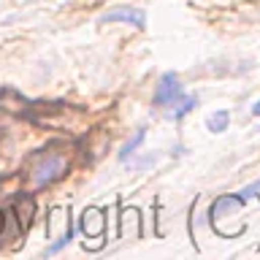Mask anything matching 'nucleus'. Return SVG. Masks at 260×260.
<instances>
[{"mask_svg": "<svg viewBox=\"0 0 260 260\" xmlns=\"http://www.w3.org/2000/svg\"><path fill=\"white\" fill-rule=\"evenodd\" d=\"M65 171H68V154L60 152V149H46L32 160L27 174H30V184L36 187V190H41V187H49V184H54L57 179H62Z\"/></svg>", "mask_w": 260, "mask_h": 260, "instance_id": "f257e3e1", "label": "nucleus"}, {"mask_svg": "<svg viewBox=\"0 0 260 260\" xmlns=\"http://www.w3.org/2000/svg\"><path fill=\"white\" fill-rule=\"evenodd\" d=\"M182 84H179V76L174 71H166L157 81V89L152 95V103L154 106H174L179 98H182Z\"/></svg>", "mask_w": 260, "mask_h": 260, "instance_id": "f03ea898", "label": "nucleus"}, {"mask_svg": "<svg viewBox=\"0 0 260 260\" xmlns=\"http://www.w3.org/2000/svg\"><path fill=\"white\" fill-rule=\"evenodd\" d=\"M98 22H103V24L122 22V24H133V27L144 30L146 27V14L141 11V8H133V6H117V8H111V11L101 14V19H98Z\"/></svg>", "mask_w": 260, "mask_h": 260, "instance_id": "7ed1b4c3", "label": "nucleus"}, {"mask_svg": "<svg viewBox=\"0 0 260 260\" xmlns=\"http://www.w3.org/2000/svg\"><path fill=\"white\" fill-rule=\"evenodd\" d=\"M79 228H81V233H84L87 239H101L103 231H106V217H103V211L98 209V206H87L84 211H81Z\"/></svg>", "mask_w": 260, "mask_h": 260, "instance_id": "20e7f679", "label": "nucleus"}, {"mask_svg": "<svg viewBox=\"0 0 260 260\" xmlns=\"http://www.w3.org/2000/svg\"><path fill=\"white\" fill-rule=\"evenodd\" d=\"M138 236H141V214H138V209H122L119 239H138Z\"/></svg>", "mask_w": 260, "mask_h": 260, "instance_id": "39448f33", "label": "nucleus"}, {"mask_svg": "<svg viewBox=\"0 0 260 260\" xmlns=\"http://www.w3.org/2000/svg\"><path fill=\"white\" fill-rule=\"evenodd\" d=\"M71 231V219L65 209H52L49 211V222H46V236L49 239H57V231Z\"/></svg>", "mask_w": 260, "mask_h": 260, "instance_id": "423d86ee", "label": "nucleus"}, {"mask_svg": "<svg viewBox=\"0 0 260 260\" xmlns=\"http://www.w3.org/2000/svg\"><path fill=\"white\" fill-rule=\"evenodd\" d=\"M14 211H16V219H19V228L24 233L30 228V222H32V214H36V201H32V198H22L14 206Z\"/></svg>", "mask_w": 260, "mask_h": 260, "instance_id": "0eeeda50", "label": "nucleus"}, {"mask_svg": "<svg viewBox=\"0 0 260 260\" xmlns=\"http://www.w3.org/2000/svg\"><path fill=\"white\" fill-rule=\"evenodd\" d=\"M228 122H231V114H228L225 109H219V111H214V114L206 117V130H211V133H225Z\"/></svg>", "mask_w": 260, "mask_h": 260, "instance_id": "6e6552de", "label": "nucleus"}, {"mask_svg": "<svg viewBox=\"0 0 260 260\" xmlns=\"http://www.w3.org/2000/svg\"><path fill=\"white\" fill-rule=\"evenodd\" d=\"M144 138H146V127H138V130H136V136L130 138V141H127L125 146H122V152H119V160L125 162L127 157H133V154H136V149L141 146V141H144Z\"/></svg>", "mask_w": 260, "mask_h": 260, "instance_id": "1a4fd4ad", "label": "nucleus"}, {"mask_svg": "<svg viewBox=\"0 0 260 260\" xmlns=\"http://www.w3.org/2000/svg\"><path fill=\"white\" fill-rule=\"evenodd\" d=\"M195 103H198V101H195V95H182V98L174 103V106H176V109H174V119H182L190 109H195Z\"/></svg>", "mask_w": 260, "mask_h": 260, "instance_id": "9d476101", "label": "nucleus"}, {"mask_svg": "<svg viewBox=\"0 0 260 260\" xmlns=\"http://www.w3.org/2000/svg\"><path fill=\"white\" fill-rule=\"evenodd\" d=\"M255 192H260V179H257V182H252L249 187H244V190H239V198L249 201V198H252V195H255Z\"/></svg>", "mask_w": 260, "mask_h": 260, "instance_id": "9b49d317", "label": "nucleus"}, {"mask_svg": "<svg viewBox=\"0 0 260 260\" xmlns=\"http://www.w3.org/2000/svg\"><path fill=\"white\" fill-rule=\"evenodd\" d=\"M252 114H255V117H260V101H257L255 106H252Z\"/></svg>", "mask_w": 260, "mask_h": 260, "instance_id": "f8f14e48", "label": "nucleus"}, {"mask_svg": "<svg viewBox=\"0 0 260 260\" xmlns=\"http://www.w3.org/2000/svg\"><path fill=\"white\" fill-rule=\"evenodd\" d=\"M0 231H3V211H0Z\"/></svg>", "mask_w": 260, "mask_h": 260, "instance_id": "ddd939ff", "label": "nucleus"}]
</instances>
